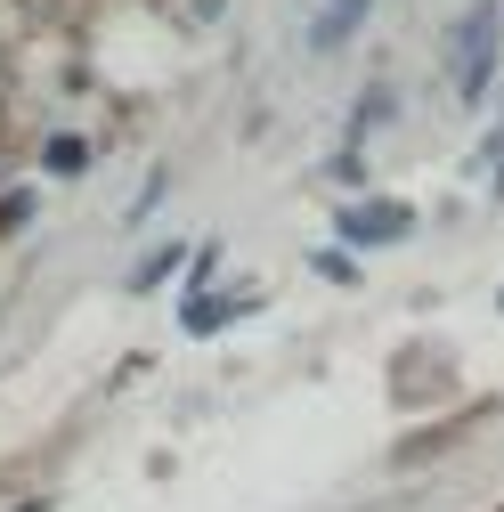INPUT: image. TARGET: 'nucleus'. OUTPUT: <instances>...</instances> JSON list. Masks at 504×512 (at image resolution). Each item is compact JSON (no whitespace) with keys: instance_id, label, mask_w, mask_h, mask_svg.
Returning a JSON list of instances; mask_svg holds the SVG:
<instances>
[{"instance_id":"3","label":"nucleus","mask_w":504,"mask_h":512,"mask_svg":"<svg viewBox=\"0 0 504 512\" xmlns=\"http://www.w3.org/2000/svg\"><path fill=\"white\" fill-rule=\"evenodd\" d=\"M374 9V0H326V17H318V49H342V33Z\"/></svg>"},{"instance_id":"5","label":"nucleus","mask_w":504,"mask_h":512,"mask_svg":"<svg viewBox=\"0 0 504 512\" xmlns=\"http://www.w3.org/2000/svg\"><path fill=\"white\" fill-rule=\"evenodd\" d=\"M49 171H82V139H57L49 147Z\"/></svg>"},{"instance_id":"1","label":"nucleus","mask_w":504,"mask_h":512,"mask_svg":"<svg viewBox=\"0 0 504 512\" xmlns=\"http://www.w3.org/2000/svg\"><path fill=\"white\" fill-rule=\"evenodd\" d=\"M488 66H496V9L464 17V49H456V82H464V98L488 90Z\"/></svg>"},{"instance_id":"2","label":"nucleus","mask_w":504,"mask_h":512,"mask_svg":"<svg viewBox=\"0 0 504 512\" xmlns=\"http://www.w3.org/2000/svg\"><path fill=\"white\" fill-rule=\"evenodd\" d=\"M407 228H415L407 204H358V212H342V236L350 244H399Z\"/></svg>"},{"instance_id":"4","label":"nucleus","mask_w":504,"mask_h":512,"mask_svg":"<svg viewBox=\"0 0 504 512\" xmlns=\"http://www.w3.org/2000/svg\"><path fill=\"white\" fill-rule=\"evenodd\" d=\"M187 326H196V334H212V326H228V293H212V301H196V309H187Z\"/></svg>"}]
</instances>
